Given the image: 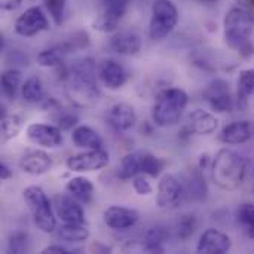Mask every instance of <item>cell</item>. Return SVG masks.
Segmentation results:
<instances>
[{
    "mask_svg": "<svg viewBox=\"0 0 254 254\" xmlns=\"http://www.w3.org/2000/svg\"><path fill=\"white\" fill-rule=\"evenodd\" d=\"M97 64L92 58H79L65 67L64 89L74 107L92 109L100 103L101 92L97 85Z\"/></svg>",
    "mask_w": 254,
    "mask_h": 254,
    "instance_id": "cell-1",
    "label": "cell"
},
{
    "mask_svg": "<svg viewBox=\"0 0 254 254\" xmlns=\"http://www.w3.org/2000/svg\"><path fill=\"white\" fill-rule=\"evenodd\" d=\"M254 30V13L244 7H232L223 19L226 45L243 58L254 55V45L250 40Z\"/></svg>",
    "mask_w": 254,
    "mask_h": 254,
    "instance_id": "cell-2",
    "label": "cell"
},
{
    "mask_svg": "<svg viewBox=\"0 0 254 254\" xmlns=\"http://www.w3.org/2000/svg\"><path fill=\"white\" fill-rule=\"evenodd\" d=\"M249 161L232 149H222L211 162L214 183L223 190H237L246 182Z\"/></svg>",
    "mask_w": 254,
    "mask_h": 254,
    "instance_id": "cell-3",
    "label": "cell"
},
{
    "mask_svg": "<svg viewBox=\"0 0 254 254\" xmlns=\"http://www.w3.org/2000/svg\"><path fill=\"white\" fill-rule=\"evenodd\" d=\"M189 103L186 91L180 88H167L161 91L152 107V119L161 128L173 127L180 122V118Z\"/></svg>",
    "mask_w": 254,
    "mask_h": 254,
    "instance_id": "cell-4",
    "label": "cell"
},
{
    "mask_svg": "<svg viewBox=\"0 0 254 254\" xmlns=\"http://www.w3.org/2000/svg\"><path fill=\"white\" fill-rule=\"evenodd\" d=\"M24 202L33 217L34 225L45 234H52L57 231V214L54 204L39 186H28L22 192Z\"/></svg>",
    "mask_w": 254,
    "mask_h": 254,
    "instance_id": "cell-5",
    "label": "cell"
},
{
    "mask_svg": "<svg viewBox=\"0 0 254 254\" xmlns=\"http://www.w3.org/2000/svg\"><path fill=\"white\" fill-rule=\"evenodd\" d=\"M179 22V10L171 0H155L149 22V36L152 40L168 37Z\"/></svg>",
    "mask_w": 254,
    "mask_h": 254,
    "instance_id": "cell-6",
    "label": "cell"
},
{
    "mask_svg": "<svg viewBox=\"0 0 254 254\" xmlns=\"http://www.w3.org/2000/svg\"><path fill=\"white\" fill-rule=\"evenodd\" d=\"M100 13L94 19V28L103 33H112L118 28L122 16L125 15L129 0H98Z\"/></svg>",
    "mask_w": 254,
    "mask_h": 254,
    "instance_id": "cell-7",
    "label": "cell"
},
{
    "mask_svg": "<svg viewBox=\"0 0 254 254\" xmlns=\"http://www.w3.org/2000/svg\"><path fill=\"white\" fill-rule=\"evenodd\" d=\"M109 162L110 156L104 149H92L70 156L65 161V167L73 173H92L106 168Z\"/></svg>",
    "mask_w": 254,
    "mask_h": 254,
    "instance_id": "cell-8",
    "label": "cell"
},
{
    "mask_svg": "<svg viewBox=\"0 0 254 254\" xmlns=\"http://www.w3.org/2000/svg\"><path fill=\"white\" fill-rule=\"evenodd\" d=\"M185 189L182 183L171 174H164L158 183L156 205L161 210H176L185 196Z\"/></svg>",
    "mask_w": 254,
    "mask_h": 254,
    "instance_id": "cell-9",
    "label": "cell"
},
{
    "mask_svg": "<svg viewBox=\"0 0 254 254\" xmlns=\"http://www.w3.org/2000/svg\"><path fill=\"white\" fill-rule=\"evenodd\" d=\"M49 28V21L39 6H31L15 21V33L22 37H33Z\"/></svg>",
    "mask_w": 254,
    "mask_h": 254,
    "instance_id": "cell-10",
    "label": "cell"
},
{
    "mask_svg": "<svg viewBox=\"0 0 254 254\" xmlns=\"http://www.w3.org/2000/svg\"><path fill=\"white\" fill-rule=\"evenodd\" d=\"M204 100L216 113H226L231 112L234 107L229 83L223 79H214L213 82L208 83V86L204 91Z\"/></svg>",
    "mask_w": 254,
    "mask_h": 254,
    "instance_id": "cell-11",
    "label": "cell"
},
{
    "mask_svg": "<svg viewBox=\"0 0 254 254\" xmlns=\"http://www.w3.org/2000/svg\"><path fill=\"white\" fill-rule=\"evenodd\" d=\"M27 138L40 146V147H46V149H54L63 144L64 138H63V132L61 128L49 124H30L25 129Z\"/></svg>",
    "mask_w": 254,
    "mask_h": 254,
    "instance_id": "cell-12",
    "label": "cell"
},
{
    "mask_svg": "<svg viewBox=\"0 0 254 254\" xmlns=\"http://www.w3.org/2000/svg\"><path fill=\"white\" fill-rule=\"evenodd\" d=\"M98 79L110 91L121 89L129 79L128 70L116 60H104L98 65Z\"/></svg>",
    "mask_w": 254,
    "mask_h": 254,
    "instance_id": "cell-13",
    "label": "cell"
},
{
    "mask_svg": "<svg viewBox=\"0 0 254 254\" xmlns=\"http://www.w3.org/2000/svg\"><path fill=\"white\" fill-rule=\"evenodd\" d=\"M104 119H106V124L115 132H127L135 125L137 115H135V110L131 104L116 103L107 109Z\"/></svg>",
    "mask_w": 254,
    "mask_h": 254,
    "instance_id": "cell-14",
    "label": "cell"
},
{
    "mask_svg": "<svg viewBox=\"0 0 254 254\" xmlns=\"http://www.w3.org/2000/svg\"><path fill=\"white\" fill-rule=\"evenodd\" d=\"M232 249L231 238L214 228H210L202 232L196 244V253L201 254H226Z\"/></svg>",
    "mask_w": 254,
    "mask_h": 254,
    "instance_id": "cell-15",
    "label": "cell"
},
{
    "mask_svg": "<svg viewBox=\"0 0 254 254\" xmlns=\"http://www.w3.org/2000/svg\"><path fill=\"white\" fill-rule=\"evenodd\" d=\"M140 219V214L127 207H119V205H112L104 210L103 213V220L107 228L113 231H127L131 229L132 226L137 225Z\"/></svg>",
    "mask_w": 254,
    "mask_h": 254,
    "instance_id": "cell-16",
    "label": "cell"
},
{
    "mask_svg": "<svg viewBox=\"0 0 254 254\" xmlns=\"http://www.w3.org/2000/svg\"><path fill=\"white\" fill-rule=\"evenodd\" d=\"M54 210L57 217L63 223H85V213L73 196L70 195H57L54 198Z\"/></svg>",
    "mask_w": 254,
    "mask_h": 254,
    "instance_id": "cell-17",
    "label": "cell"
},
{
    "mask_svg": "<svg viewBox=\"0 0 254 254\" xmlns=\"http://www.w3.org/2000/svg\"><path fill=\"white\" fill-rule=\"evenodd\" d=\"M254 137V121H238L222 128L219 140L223 144H244Z\"/></svg>",
    "mask_w": 254,
    "mask_h": 254,
    "instance_id": "cell-18",
    "label": "cell"
},
{
    "mask_svg": "<svg viewBox=\"0 0 254 254\" xmlns=\"http://www.w3.org/2000/svg\"><path fill=\"white\" fill-rule=\"evenodd\" d=\"M19 168L30 176H43L52 168V158L43 150H31L19 161Z\"/></svg>",
    "mask_w": 254,
    "mask_h": 254,
    "instance_id": "cell-19",
    "label": "cell"
},
{
    "mask_svg": "<svg viewBox=\"0 0 254 254\" xmlns=\"http://www.w3.org/2000/svg\"><path fill=\"white\" fill-rule=\"evenodd\" d=\"M188 128L190 132L199 134V135H210L217 131L219 128V119L204 109H195L188 116Z\"/></svg>",
    "mask_w": 254,
    "mask_h": 254,
    "instance_id": "cell-20",
    "label": "cell"
},
{
    "mask_svg": "<svg viewBox=\"0 0 254 254\" xmlns=\"http://www.w3.org/2000/svg\"><path fill=\"white\" fill-rule=\"evenodd\" d=\"M110 48L119 55L132 57L137 55L141 49V39L137 33L131 30L118 31L110 39Z\"/></svg>",
    "mask_w": 254,
    "mask_h": 254,
    "instance_id": "cell-21",
    "label": "cell"
},
{
    "mask_svg": "<svg viewBox=\"0 0 254 254\" xmlns=\"http://www.w3.org/2000/svg\"><path fill=\"white\" fill-rule=\"evenodd\" d=\"M65 190L70 196H73L80 204H89L94 196V185L89 179L77 176L67 182Z\"/></svg>",
    "mask_w": 254,
    "mask_h": 254,
    "instance_id": "cell-22",
    "label": "cell"
},
{
    "mask_svg": "<svg viewBox=\"0 0 254 254\" xmlns=\"http://www.w3.org/2000/svg\"><path fill=\"white\" fill-rule=\"evenodd\" d=\"M71 140L80 149H86V150L103 149V138H101V135L94 128H91L88 125L76 127L73 129Z\"/></svg>",
    "mask_w": 254,
    "mask_h": 254,
    "instance_id": "cell-23",
    "label": "cell"
},
{
    "mask_svg": "<svg viewBox=\"0 0 254 254\" xmlns=\"http://www.w3.org/2000/svg\"><path fill=\"white\" fill-rule=\"evenodd\" d=\"M57 237L64 243L77 244L89 240L91 232L85 223H63L60 228H57Z\"/></svg>",
    "mask_w": 254,
    "mask_h": 254,
    "instance_id": "cell-24",
    "label": "cell"
},
{
    "mask_svg": "<svg viewBox=\"0 0 254 254\" xmlns=\"http://www.w3.org/2000/svg\"><path fill=\"white\" fill-rule=\"evenodd\" d=\"M141 156H143V150L138 152H131L128 155H125L122 158V161L119 162L118 167V177L121 180H129L134 179L135 176L140 174V168H141Z\"/></svg>",
    "mask_w": 254,
    "mask_h": 254,
    "instance_id": "cell-25",
    "label": "cell"
},
{
    "mask_svg": "<svg viewBox=\"0 0 254 254\" xmlns=\"http://www.w3.org/2000/svg\"><path fill=\"white\" fill-rule=\"evenodd\" d=\"M21 95H22L24 101H27L30 104H39L46 100L43 83L37 76H31V77L25 79V82L21 86Z\"/></svg>",
    "mask_w": 254,
    "mask_h": 254,
    "instance_id": "cell-26",
    "label": "cell"
},
{
    "mask_svg": "<svg viewBox=\"0 0 254 254\" xmlns=\"http://www.w3.org/2000/svg\"><path fill=\"white\" fill-rule=\"evenodd\" d=\"M24 128V118L16 113L3 115L1 124H0V140L1 143H7L12 138H15Z\"/></svg>",
    "mask_w": 254,
    "mask_h": 254,
    "instance_id": "cell-27",
    "label": "cell"
},
{
    "mask_svg": "<svg viewBox=\"0 0 254 254\" xmlns=\"http://www.w3.org/2000/svg\"><path fill=\"white\" fill-rule=\"evenodd\" d=\"M168 231L164 226H153L146 232L143 252L147 253H164V244L168 240Z\"/></svg>",
    "mask_w": 254,
    "mask_h": 254,
    "instance_id": "cell-28",
    "label": "cell"
},
{
    "mask_svg": "<svg viewBox=\"0 0 254 254\" xmlns=\"http://www.w3.org/2000/svg\"><path fill=\"white\" fill-rule=\"evenodd\" d=\"M0 85H1V94L10 101L15 100L19 88L22 86V74H21V71L16 70V68L4 70L3 74H1V79H0Z\"/></svg>",
    "mask_w": 254,
    "mask_h": 254,
    "instance_id": "cell-29",
    "label": "cell"
},
{
    "mask_svg": "<svg viewBox=\"0 0 254 254\" xmlns=\"http://www.w3.org/2000/svg\"><path fill=\"white\" fill-rule=\"evenodd\" d=\"M254 94V68H246L238 77V106L247 109L249 98Z\"/></svg>",
    "mask_w": 254,
    "mask_h": 254,
    "instance_id": "cell-30",
    "label": "cell"
},
{
    "mask_svg": "<svg viewBox=\"0 0 254 254\" xmlns=\"http://www.w3.org/2000/svg\"><path fill=\"white\" fill-rule=\"evenodd\" d=\"M207 192H208V189H207V185H205V180H204L201 171L195 170L188 180V189L185 190V193L189 195V198L193 201H202V199H205Z\"/></svg>",
    "mask_w": 254,
    "mask_h": 254,
    "instance_id": "cell-31",
    "label": "cell"
},
{
    "mask_svg": "<svg viewBox=\"0 0 254 254\" xmlns=\"http://www.w3.org/2000/svg\"><path fill=\"white\" fill-rule=\"evenodd\" d=\"M237 222L243 228L244 234L254 240V204L244 202L237 210Z\"/></svg>",
    "mask_w": 254,
    "mask_h": 254,
    "instance_id": "cell-32",
    "label": "cell"
},
{
    "mask_svg": "<svg viewBox=\"0 0 254 254\" xmlns=\"http://www.w3.org/2000/svg\"><path fill=\"white\" fill-rule=\"evenodd\" d=\"M161 171H162V162H161V159L156 158L153 153L143 150L140 174H146L149 177H158L161 174Z\"/></svg>",
    "mask_w": 254,
    "mask_h": 254,
    "instance_id": "cell-33",
    "label": "cell"
},
{
    "mask_svg": "<svg viewBox=\"0 0 254 254\" xmlns=\"http://www.w3.org/2000/svg\"><path fill=\"white\" fill-rule=\"evenodd\" d=\"M45 7L48 9L52 21L57 25H61L67 13V0H43Z\"/></svg>",
    "mask_w": 254,
    "mask_h": 254,
    "instance_id": "cell-34",
    "label": "cell"
},
{
    "mask_svg": "<svg viewBox=\"0 0 254 254\" xmlns=\"http://www.w3.org/2000/svg\"><path fill=\"white\" fill-rule=\"evenodd\" d=\"M195 228H196V219L195 216H183L177 226H176V232H177V237L180 240H189L193 232H195Z\"/></svg>",
    "mask_w": 254,
    "mask_h": 254,
    "instance_id": "cell-35",
    "label": "cell"
},
{
    "mask_svg": "<svg viewBox=\"0 0 254 254\" xmlns=\"http://www.w3.org/2000/svg\"><path fill=\"white\" fill-rule=\"evenodd\" d=\"M27 250V235L24 232H15L10 235L7 243V252L9 253H25Z\"/></svg>",
    "mask_w": 254,
    "mask_h": 254,
    "instance_id": "cell-36",
    "label": "cell"
},
{
    "mask_svg": "<svg viewBox=\"0 0 254 254\" xmlns=\"http://www.w3.org/2000/svg\"><path fill=\"white\" fill-rule=\"evenodd\" d=\"M132 188L135 190L137 195L140 196H147L150 193H153V186L149 182L146 174H138L132 179Z\"/></svg>",
    "mask_w": 254,
    "mask_h": 254,
    "instance_id": "cell-37",
    "label": "cell"
},
{
    "mask_svg": "<svg viewBox=\"0 0 254 254\" xmlns=\"http://www.w3.org/2000/svg\"><path fill=\"white\" fill-rule=\"evenodd\" d=\"M79 250H70V249H67V247H64V246H61V244H55V246H48L46 249H43L42 250V253L43 254H71V253H77Z\"/></svg>",
    "mask_w": 254,
    "mask_h": 254,
    "instance_id": "cell-38",
    "label": "cell"
},
{
    "mask_svg": "<svg viewBox=\"0 0 254 254\" xmlns=\"http://www.w3.org/2000/svg\"><path fill=\"white\" fill-rule=\"evenodd\" d=\"M22 0H0V6L4 10H15L21 6Z\"/></svg>",
    "mask_w": 254,
    "mask_h": 254,
    "instance_id": "cell-39",
    "label": "cell"
},
{
    "mask_svg": "<svg viewBox=\"0 0 254 254\" xmlns=\"http://www.w3.org/2000/svg\"><path fill=\"white\" fill-rule=\"evenodd\" d=\"M12 170H10V167L7 165V164H4V162H1L0 164V179L4 182V180H9L10 177H12Z\"/></svg>",
    "mask_w": 254,
    "mask_h": 254,
    "instance_id": "cell-40",
    "label": "cell"
},
{
    "mask_svg": "<svg viewBox=\"0 0 254 254\" xmlns=\"http://www.w3.org/2000/svg\"><path fill=\"white\" fill-rule=\"evenodd\" d=\"M196 1H201V3H216L217 0H196Z\"/></svg>",
    "mask_w": 254,
    "mask_h": 254,
    "instance_id": "cell-41",
    "label": "cell"
},
{
    "mask_svg": "<svg viewBox=\"0 0 254 254\" xmlns=\"http://www.w3.org/2000/svg\"><path fill=\"white\" fill-rule=\"evenodd\" d=\"M250 1H252V4H253V6H254V0H250Z\"/></svg>",
    "mask_w": 254,
    "mask_h": 254,
    "instance_id": "cell-42",
    "label": "cell"
},
{
    "mask_svg": "<svg viewBox=\"0 0 254 254\" xmlns=\"http://www.w3.org/2000/svg\"><path fill=\"white\" fill-rule=\"evenodd\" d=\"M253 193H254V190H253Z\"/></svg>",
    "mask_w": 254,
    "mask_h": 254,
    "instance_id": "cell-43",
    "label": "cell"
}]
</instances>
